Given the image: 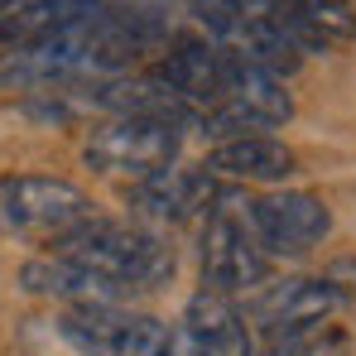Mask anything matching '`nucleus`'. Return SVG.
I'll return each mask as SVG.
<instances>
[{"label": "nucleus", "mask_w": 356, "mask_h": 356, "mask_svg": "<svg viewBox=\"0 0 356 356\" xmlns=\"http://www.w3.org/2000/svg\"><path fill=\"white\" fill-rule=\"evenodd\" d=\"M54 255L102 275L120 294L159 289L174 275V250L159 236H149V232H140L130 222H106V217H87L77 232H67L54 245Z\"/></svg>", "instance_id": "f257e3e1"}, {"label": "nucleus", "mask_w": 356, "mask_h": 356, "mask_svg": "<svg viewBox=\"0 0 356 356\" xmlns=\"http://www.w3.org/2000/svg\"><path fill=\"white\" fill-rule=\"evenodd\" d=\"M265 275H270V255L250 227V202H241L236 193H217L202 227V284L227 298L255 289Z\"/></svg>", "instance_id": "f03ea898"}, {"label": "nucleus", "mask_w": 356, "mask_h": 356, "mask_svg": "<svg viewBox=\"0 0 356 356\" xmlns=\"http://www.w3.org/2000/svg\"><path fill=\"white\" fill-rule=\"evenodd\" d=\"M289 116H294V102H289V92L280 87V77H270V72L241 63L236 54H232V67H227L217 97L197 111L202 130L217 135L222 145H227V140H245L250 130H275V125H284Z\"/></svg>", "instance_id": "7ed1b4c3"}, {"label": "nucleus", "mask_w": 356, "mask_h": 356, "mask_svg": "<svg viewBox=\"0 0 356 356\" xmlns=\"http://www.w3.org/2000/svg\"><path fill=\"white\" fill-rule=\"evenodd\" d=\"M92 217V202L67 178L15 174L0 178V232L29 241H63Z\"/></svg>", "instance_id": "20e7f679"}, {"label": "nucleus", "mask_w": 356, "mask_h": 356, "mask_svg": "<svg viewBox=\"0 0 356 356\" xmlns=\"http://www.w3.org/2000/svg\"><path fill=\"white\" fill-rule=\"evenodd\" d=\"M178 159V120L164 116H116L92 130L87 164L120 178H149L159 169H174Z\"/></svg>", "instance_id": "39448f33"}, {"label": "nucleus", "mask_w": 356, "mask_h": 356, "mask_svg": "<svg viewBox=\"0 0 356 356\" xmlns=\"http://www.w3.org/2000/svg\"><path fill=\"white\" fill-rule=\"evenodd\" d=\"M250 227L265 255H303L332 232V212L313 193H270L250 202Z\"/></svg>", "instance_id": "423d86ee"}, {"label": "nucleus", "mask_w": 356, "mask_h": 356, "mask_svg": "<svg viewBox=\"0 0 356 356\" xmlns=\"http://www.w3.org/2000/svg\"><path fill=\"white\" fill-rule=\"evenodd\" d=\"M342 303H347V294L332 280H284V284H270L265 294L250 298V318L270 337H284V332H298V327L327 323Z\"/></svg>", "instance_id": "0eeeda50"}, {"label": "nucleus", "mask_w": 356, "mask_h": 356, "mask_svg": "<svg viewBox=\"0 0 356 356\" xmlns=\"http://www.w3.org/2000/svg\"><path fill=\"white\" fill-rule=\"evenodd\" d=\"M116 0H5L0 5V49H24L49 34H63L82 19L106 15Z\"/></svg>", "instance_id": "6e6552de"}, {"label": "nucleus", "mask_w": 356, "mask_h": 356, "mask_svg": "<svg viewBox=\"0 0 356 356\" xmlns=\"http://www.w3.org/2000/svg\"><path fill=\"white\" fill-rule=\"evenodd\" d=\"M212 197L217 188L207 169H159L130 188V207L154 222H188L193 212H207Z\"/></svg>", "instance_id": "1a4fd4ad"}, {"label": "nucleus", "mask_w": 356, "mask_h": 356, "mask_svg": "<svg viewBox=\"0 0 356 356\" xmlns=\"http://www.w3.org/2000/svg\"><path fill=\"white\" fill-rule=\"evenodd\" d=\"M178 327L188 332V342L197 347V356H250V327H245V318L232 308V298L212 294V289L193 294V303H188V313H183Z\"/></svg>", "instance_id": "9d476101"}, {"label": "nucleus", "mask_w": 356, "mask_h": 356, "mask_svg": "<svg viewBox=\"0 0 356 356\" xmlns=\"http://www.w3.org/2000/svg\"><path fill=\"white\" fill-rule=\"evenodd\" d=\"M24 289L29 294H49V298H63V303H72V308H106V303H120V289L116 284H106L102 275H92V270H82V265H72V260H29L24 265Z\"/></svg>", "instance_id": "9b49d317"}, {"label": "nucleus", "mask_w": 356, "mask_h": 356, "mask_svg": "<svg viewBox=\"0 0 356 356\" xmlns=\"http://www.w3.org/2000/svg\"><path fill=\"white\" fill-rule=\"evenodd\" d=\"M202 169L207 174H227V178H250V183H275V178L294 174V149L270 140V135H245V140L217 145Z\"/></svg>", "instance_id": "f8f14e48"}, {"label": "nucleus", "mask_w": 356, "mask_h": 356, "mask_svg": "<svg viewBox=\"0 0 356 356\" xmlns=\"http://www.w3.org/2000/svg\"><path fill=\"white\" fill-rule=\"evenodd\" d=\"M347 347H352V337L337 323H313V327H298L284 337H270L265 356H347Z\"/></svg>", "instance_id": "ddd939ff"}, {"label": "nucleus", "mask_w": 356, "mask_h": 356, "mask_svg": "<svg viewBox=\"0 0 356 356\" xmlns=\"http://www.w3.org/2000/svg\"><path fill=\"white\" fill-rule=\"evenodd\" d=\"M0 5H5V0H0Z\"/></svg>", "instance_id": "4468645a"}]
</instances>
